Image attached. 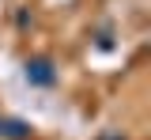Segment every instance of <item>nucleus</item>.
Instances as JSON below:
<instances>
[{
    "instance_id": "f257e3e1",
    "label": "nucleus",
    "mask_w": 151,
    "mask_h": 140,
    "mask_svg": "<svg viewBox=\"0 0 151 140\" xmlns=\"http://www.w3.org/2000/svg\"><path fill=\"white\" fill-rule=\"evenodd\" d=\"M27 80L38 83V87H53L57 72H53V64H49L45 57H34V61H27Z\"/></svg>"
},
{
    "instance_id": "f03ea898",
    "label": "nucleus",
    "mask_w": 151,
    "mask_h": 140,
    "mask_svg": "<svg viewBox=\"0 0 151 140\" xmlns=\"http://www.w3.org/2000/svg\"><path fill=\"white\" fill-rule=\"evenodd\" d=\"M0 136H12V140H27L30 136V125L15 118H0Z\"/></svg>"
}]
</instances>
